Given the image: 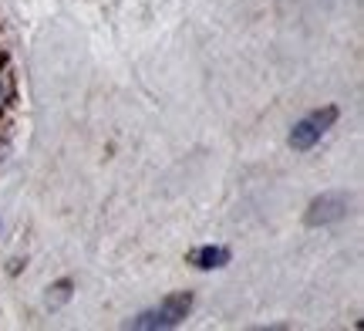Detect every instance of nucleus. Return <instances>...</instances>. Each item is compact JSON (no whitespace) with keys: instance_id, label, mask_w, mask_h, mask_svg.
<instances>
[{"instance_id":"4","label":"nucleus","mask_w":364,"mask_h":331,"mask_svg":"<svg viewBox=\"0 0 364 331\" xmlns=\"http://www.w3.org/2000/svg\"><path fill=\"white\" fill-rule=\"evenodd\" d=\"M189 264H196L199 270H220V267L230 264V247H220V243L196 247V251L189 253Z\"/></svg>"},{"instance_id":"2","label":"nucleus","mask_w":364,"mask_h":331,"mask_svg":"<svg viewBox=\"0 0 364 331\" xmlns=\"http://www.w3.org/2000/svg\"><path fill=\"white\" fill-rule=\"evenodd\" d=\"M338 122V108L334 105H324V108H314L311 115H304V119L290 129V149H297V152H307V149H314L321 139H324V132Z\"/></svg>"},{"instance_id":"5","label":"nucleus","mask_w":364,"mask_h":331,"mask_svg":"<svg viewBox=\"0 0 364 331\" xmlns=\"http://www.w3.org/2000/svg\"><path fill=\"white\" fill-rule=\"evenodd\" d=\"M11 81H7V75H0V112H4V108L11 105Z\"/></svg>"},{"instance_id":"1","label":"nucleus","mask_w":364,"mask_h":331,"mask_svg":"<svg viewBox=\"0 0 364 331\" xmlns=\"http://www.w3.org/2000/svg\"><path fill=\"white\" fill-rule=\"evenodd\" d=\"M189 311H193V294H189V291H179V294H169L162 305L142 311L139 318H132L129 328H135V331L176 328V325H182V321L189 318Z\"/></svg>"},{"instance_id":"3","label":"nucleus","mask_w":364,"mask_h":331,"mask_svg":"<svg viewBox=\"0 0 364 331\" xmlns=\"http://www.w3.org/2000/svg\"><path fill=\"white\" fill-rule=\"evenodd\" d=\"M348 206H351V196L348 193H324L317 196L307 206V226H324V224H334L341 216H348Z\"/></svg>"}]
</instances>
